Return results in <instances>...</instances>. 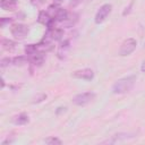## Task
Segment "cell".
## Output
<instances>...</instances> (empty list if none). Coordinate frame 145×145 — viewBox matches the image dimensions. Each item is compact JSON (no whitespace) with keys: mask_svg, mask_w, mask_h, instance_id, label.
Wrapping results in <instances>:
<instances>
[{"mask_svg":"<svg viewBox=\"0 0 145 145\" xmlns=\"http://www.w3.org/2000/svg\"><path fill=\"white\" fill-rule=\"evenodd\" d=\"M136 79H137V77L135 75H130V76H127V77H123V78L118 79L112 85V92L114 94H125V93H128L134 87V85L136 83Z\"/></svg>","mask_w":145,"mask_h":145,"instance_id":"6da1fadb","label":"cell"},{"mask_svg":"<svg viewBox=\"0 0 145 145\" xmlns=\"http://www.w3.org/2000/svg\"><path fill=\"white\" fill-rule=\"evenodd\" d=\"M94 99H95V93L85 92V93H80V94L75 95L72 99V103L75 105H78V106H84V105L91 103Z\"/></svg>","mask_w":145,"mask_h":145,"instance_id":"7a4b0ae2","label":"cell"},{"mask_svg":"<svg viewBox=\"0 0 145 145\" xmlns=\"http://www.w3.org/2000/svg\"><path fill=\"white\" fill-rule=\"evenodd\" d=\"M136 45H137V41L133 37H129V39H126L121 46H120V50H119V54L122 56V57H126V56H129L130 53H133L136 49Z\"/></svg>","mask_w":145,"mask_h":145,"instance_id":"3957f363","label":"cell"},{"mask_svg":"<svg viewBox=\"0 0 145 145\" xmlns=\"http://www.w3.org/2000/svg\"><path fill=\"white\" fill-rule=\"evenodd\" d=\"M10 32L12 34V36L17 40H23L27 36L29 29H28V26L27 25H24V24H14L10 28Z\"/></svg>","mask_w":145,"mask_h":145,"instance_id":"277c9868","label":"cell"},{"mask_svg":"<svg viewBox=\"0 0 145 145\" xmlns=\"http://www.w3.org/2000/svg\"><path fill=\"white\" fill-rule=\"evenodd\" d=\"M111 10H112V6H111L110 3H104V5H102V6L100 7V9L97 10L96 15H95V18H94L95 23H96V24H102V23L108 18V16L110 15Z\"/></svg>","mask_w":145,"mask_h":145,"instance_id":"5b68a950","label":"cell"},{"mask_svg":"<svg viewBox=\"0 0 145 145\" xmlns=\"http://www.w3.org/2000/svg\"><path fill=\"white\" fill-rule=\"evenodd\" d=\"M71 76L74 78H78V79H84V80H92L94 77V71L89 68H84V69H79L76 70L71 74Z\"/></svg>","mask_w":145,"mask_h":145,"instance_id":"8992f818","label":"cell"},{"mask_svg":"<svg viewBox=\"0 0 145 145\" xmlns=\"http://www.w3.org/2000/svg\"><path fill=\"white\" fill-rule=\"evenodd\" d=\"M44 52H42V51H35V52H33V53H31V54H28V60H29V62H32L33 65H35V66H41L43 62H44Z\"/></svg>","mask_w":145,"mask_h":145,"instance_id":"52a82bcc","label":"cell"},{"mask_svg":"<svg viewBox=\"0 0 145 145\" xmlns=\"http://www.w3.org/2000/svg\"><path fill=\"white\" fill-rule=\"evenodd\" d=\"M17 5H18V1L17 0H1L0 1V6L3 10H9V11H12L17 8Z\"/></svg>","mask_w":145,"mask_h":145,"instance_id":"ba28073f","label":"cell"},{"mask_svg":"<svg viewBox=\"0 0 145 145\" xmlns=\"http://www.w3.org/2000/svg\"><path fill=\"white\" fill-rule=\"evenodd\" d=\"M28 121H29V118L26 113H19L18 116H15L12 119V122L15 125H19V126L26 125V123H28Z\"/></svg>","mask_w":145,"mask_h":145,"instance_id":"9c48e42d","label":"cell"},{"mask_svg":"<svg viewBox=\"0 0 145 145\" xmlns=\"http://www.w3.org/2000/svg\"><path fill=\"white\" fill-rule=\"evenodd\" d=\"M77 14H68V16H67V18L63 20V22H61V24H62V26H66V27H71L72 25H75V23L77 22Z\"/></svg>","mask_w":145,"mask_h":145,"instance_id":"30bf717a","label":"cell"},{"mask_svg":"<svg viewBox=\"0 0 145 145\" xmlns=\"http://www.w3.org/2000/svg\"><path fill=\"white\" fill-rule=\"evenodd\" d=\"M1 45H2V49L3 50H6V51H12L15 48H16V43L14 42V41H11V40H7V39H5V40H1Z\"/></svg>","mask_w":145,"mask_h":145,"instance_id":"8fae6325","label":"cell"},{"mask_svg":"<svg viewBox=\"0 0 145 145\" xmlns=\"http://www.w3.org/2000/svg\"><path fill=\"white\" fill-rule=\"evenodd\" d=\"M26 60H27L26 57L19 56V57H15V58H12V62H11V63H14L15 66H22V65L26 63Z\"/></svg>","mask_w":145,"mask_h":145,"instance_id":"7c38bea8","label":"cell"},{"mask_svg":"<svg viewBox=\"0 0 145 145\" xmlns=\"http://www.w3.org/2000/svg\"><path fill=\"white\" fill-rule=\"evenodd\" d=\"M45 143L49 145H61L62 144V142L57 137H49L45 139Z\"/></svg>","mask_w":145,"mask_h":145,"instance_id":"4fadbf2b","label":"cell"},{"mask_svg":"<svg viewBox=\"0 0 145 145\" xmlns=\"http://www.w3.org/2000/svg\"><path fill=\"white\" fill-rule=\"evenodd\" d=\"M10 62H12V59H10V58H2L1 59V67L3 68V67H6V66H8Z\"/></svg>","mask_w":145,"mask_h":145,"instance_id":"5bb4252c","label":"cell"},{"mask_svg":"<svg viewBox=\"0 0 145 145\" xmlns=\"http://www.w3.org/2000/svg\"><path fill=\"white\" fill-rule=\"evenodd\" d=\"M12 19L11 18H7V17H3V18H1V20H0V26L1 27H5V25L7 24V23H10Z\"/></svg>","mask_w":145,"mask_h":145,"instance_id":"9a60e30c","label":"cell"},{"mask_svg":"<svg viewBox=\"0 0 145 145\" xmlns=\"http://www.w3.org/2000/svg\"><path fill=\"white\" fill-rule=\"evenodd\" d=\"M31 2H32L34 6H40V5L44 3V1H43V0H31Z\"/></svg>","mask_w":145,"mask_h":145,"instance_id":"2e32d148","label":"cell"},{"mask_svg":"<svg viewBox=\"0 0 145 145\" xmlns=\"http://www.w3.org/2000/svg\"><path fill=\"white\" fill-rule=\"evenodd\" d=\"M140 70L143 71V72H145V60L143 61V63H142V67H140Z\"/></svg>","mask_w":145,"mask_h":145,"instance_id":"e0dca14e","label":"cell"},{"mask_svg":"<svg viewBox=\"0 0 145 145\" xmlns=\"http://www.w3.org/2000/svg\"><path fill=\"white\" fill-rule=\"evenodd\" d=\"M53 2L54 5H60L61 2H63V0H53Z\"/></svg>","mask_w":145,"mask_h":145,"instance_id":"ac0fdd59","label":"cell"}]
</instances>
